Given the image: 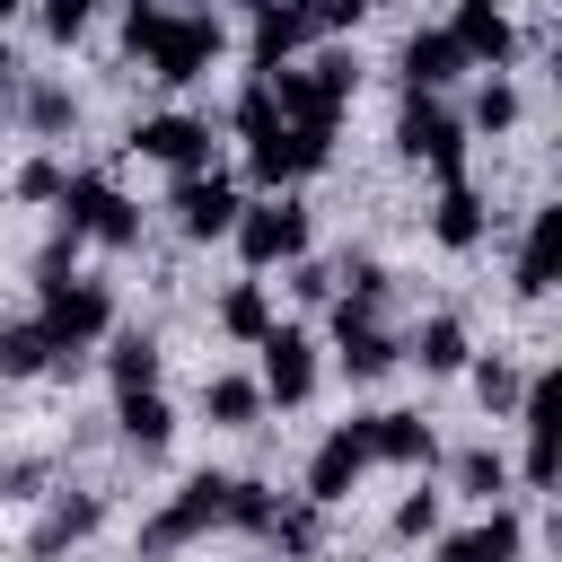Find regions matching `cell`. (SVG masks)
<instances>
[{
  "label": "cell",
  "instance_id": "cell-30",
  "mask_svg": "<svg viewBox=\"0 0 562 562\" xmlns=\"http://www.w3.org/2000/svg\"><path fill=\"white\" fill-rule=\"evenodd\" d=\"M228 123H237V140H246V149H255V140H272V132H281L272 88H263V79H246V97H237V114H228Z\"/></svg>",
  "mask_w": 562,
  "mask_h": 562
},
{
  "label": "cell",
  "instance_id": "cell-19",
  "mask_svg": "<svg viewBox=\"0 0 562 562\" xmlns=\"http://www.w3.org/2000/svg\"><path fill=\"white\" fill-rule=\"evenodd\" d=\"M97 518H105V501H97V492H61V501H53L44 518H35L26 553H35V562H53V553H70L79 536H97Z\"/></svg>",
  "mask_w": 562,
  "mask_h": 562
},
{
  "label": "cell",
  "instance_id": "cell-31",
  "mask_svg": "<svg viewBox=\"0 0 562 562\" xmlns=\"http://www.w3.org/2000/svg\"><path fill=\"white\" fill-rule=\"evenodd\" d=\"M474 395H483V413H518V395H527V378H518L509 360H474Z\"/></svg>",
  "mask_w": 562,
  "mask_h": 562
},
{
  "label": "cell",
  "instance_id": "cell-18",
  "mask_svg": "<svg viewBox=\"0 0 562 562\" xmlns=\"http://www.w3.org/2000/svg\"><path fill=\"white\" fill-rule=\"evenodd\" d=\"M360 439H369V465H378V457H386V465H430V457H439V439H430L422 413H360Z\"/></svg>",
  "mask_w": 562,
  "mask_h": 562
},
{
  "label": "cell",
  "instance_id": "cell-37",
  "mask_svg": "<svg viewBox=\"0 0 562 562\" xmlns=\"http://www.w3.org/2000/svg\"><path fill=\"white\" fill-rule=\"evenodd\" d=\"M439 527V492H404L395 501V536H430Z\"/></svg>",
  "mask_w": 562,
  "mask_h": 562
},
{
  "label": "cell",
  "instance_id": "cell-16",
  "mask_svg": "<svg viewBox=\"0 0 562 562\" xmlns=\"http://www.w3.org/2000/svg\"><path fill=\"white\" fill-rule=\"evenodd\" d=\"M553 272H562V202H544V211L527 220L509 281H518V299H544V290H553Z\"/></svg>",
  "mask_w": 562,
  "mask_h": 562
},
{
  "label": "cell",
  "instance_id": "cell-14",
  "mask_svg": "<svg viewBox=\"0 0 562 562\" xmlns=\"http://www.w3.org/2000/svg\"><path fill=\"white\" fill-rule=\"evenodd\" d=\"M246 44H255V79H263V70H281L299 44H316V9H281V0H263V9L246 18Z\"/></svg>",
  "mask_w": 562,
  "mask_h": 562
},
{
  "label": "cell",
  "instance_id": "cell-10",
  "mask_svg": "<svg viewBox=\"0 0 562 562\" xmlns=\"http://www.w3.org/2000/svg\"><path fill=\"white\" fill-rule=\"evenodd\" d=\"M255 351H263V378H255L263 404H307V395H316V342H307L299 325H272Z\"/></svg>",
  "mask_w": 562,
  "mask_h": 562
},
{
  "label": "cell",
  "instance_id": "cell-34",
  "mask_svg": "<svg viewBox=\"0 0 562 562\" xmlns=\"http://www.w3.org/2000/svg\"><path fill=\"white\" fill-rule=\"evenodd\" d=\"M509 123H518V88L509 79H483L474 88V132H509Z\"/></svg>",
  "mask_w": 562,
  "mask_h": 562
},
{
  "label": "cell",
  "instance_id": "cell-22",
  "mask_svg": "<svg viewBox=\"0 0 562 562\" xmlns=\"http://www.w3.org/2000/svg\"><path fill=\"white\" fill-rule=\"evenodd\" d=\"M430 237H439L448 255L483 246V193H474V184H448V193H439V211H430Z\"/></svg>",
  "mask_w": 562,
  "mask_h": 562
},
{
  "label": "cell",
  "instance_id": "cell-9",
  "mask_svg": "<svg viewBox=\"0 0 562 562\" xmlns=\"http://www.w3.org/2000/svg\"><path fill=\"white\" fill-rule=\"evenodd\" d=\"M167 211H176V228H184V237H228L246 202H237V184H228L220 167H202V176H176Z\"/></svg>",
  "mask_w": 562,
  "mask_h": 562
},
{
  "label": "cell",
  "instance_id": "cell-35",
  "mask_svg": "<svg viewBox=\"0 0 562 562\" xmlns=\"http://www.w3.org/2000/svg\"><path fill=\"white\" fill-rule=\"evenodd\" d=\"M61 184H70V176H61L53 158H26V167H18V202H61Z\"/></svg>",
  "mask_w": 562,
  "mask_h": 562
},
{
  "label": "cell",
  "instance_id": "cell-20",
  "mask_svg": "<svg viewBox=\"0 0 562 562\" xmlns=\"http://www.w3.org/2000/svg\"><path fill=\"white\" fill-rule=\"evenodd\" d=\"M518 544H527V527H518V509H492L483 527H465V536H448V544H439V562H518Z\"/></svg>",
  "mask_w": 562,
  "mask_h": 562
},
{
  "label": "cell",
  "instance_id": "cell-1",
  "mask_svg": "<svg viewBox=\"0 0 562 562\" xmlns=\"http://www.w3.org/2000/svg\"><path fill=\"white\" fill-rule=\"evenodd\" d=\"M263 88H272V114H281L290 132H316V140H334V123H342V97L360 88V61H351V53L281 61V70H263Z\"/></svg>",
  "mask_w": 562,
  "mask_h": 562
},
{
  "label": "cell",
  "instance_id": "cell-26",
  "mask_svg": "<svg viewBox=\"0 0 562 562\" xmlns=\"http://www.w3.org/2000/svg\"><path fill=\"white\" fill-rule=\"evenodd\" d=\"M220 325H228L237 342H263V334H272V299H263V281H237V290L220 299Z\"/></svg>",
  "mask_w": 562,
  "mask_h": 562
},
{
  "label": "cell",
  "instance_id": "cell-12",
  "mask_svg": "<svg viewBox=\"0 0 562 562\" xmlns=\"http://www.w3.org/2000/svg\"><path fill=\"white\" fill-rule=\"evenodd\" d=\"M360 474H369V439H360V422L325 430V439H316V457H307V509L351 501V483H360Z\"/></svg>",
  "mask_w": 562,
  "mask_h": 562
},
{
  "label": "cell",
  "instance_id": "cell-36",
  "mask_svg": "<svg viewBox=\"0 0 562 562\" xmlns=\"http://www.w3.org/2000/svg\"><path fill=\"white\" fill-rule=\"evenodd\" d=\"M158 26H167V9H158V0H140V9H123V44H132L140 61H149V44H158Z\"/></svg>",
  "mask_w": 562,
  "mask_h": 562
},
{
  "label": "cell",
  "instance_id": "cell-8",
  "mask_svg": "<svg viewBox=\"0 0 562 562\" xmlns=\"http://www.w3.org/2000/svg\"><path fill=\"white\" fill-rule=\"evenodd\" d=\"M132 149L158 158V167H176V176H202L211 167V123L202 114H140L132 123Z\"/></svg>",
  "mask_w": 562,
  "mask_h": 562
},
{
  "label": "cell",
  "instance_id": "cell-2",
  "mask_svg": "<svg viewBox=\"0 0 562 562\" xmlns=\"http://www.w3.org/2000/svg\"><path fill=\"white\" fill-rule=\"evenodd\" d=\"M35 325H44V342H53V369H70L105 325H114V299H105V281H44V307H35Z\"/></svg>",
  "mask_w": 562,
  "mask_h": 562
},
{
  "label": "cell",
  "instance_id": "cell-15",
  "mask_svg": "<svg viewBox=\"0 0 562 562\" xmlns=\"http://www.w3.org/2000/svg\"><path fill=\"white\" fill-rule=\"evenodd\" d=\"M395 70H404V97H439V88L465 70V53L448 44V26H413L404 53H395Z\"/></svg>",
  "mask_w": 562,
  "mask_h": 562
},
{
  "label": "cell",
  "instance_id": "cell-11",
  "mask_svg": "<svg viewBox=\"0 0 562 562\" xmlns=\"http://www.w3.org/2000/svg\"><path fill=\"white\" fill-rule=\"evenodd\" d=\"M518 422H527V457H518V474H527V492H544V483H553V448H562V378H527Z\"/></svg>",
  "mask_w": 562,
  "mask_h": 562
},
{
  "label": "cell",
  "instance_id": "cell-33",
  "mask_svg": "<svg viewBox=\"0 0 562 562\" xmlns=\"http://www.w3.org/2000/svg\"><path fill=\"white\" fill-rule=\"evenodd\" d=\"M457 483H465L474 501H492V492L509 483V457H501V448H465V457H457Z\"/></svg>",
  "mask_w": 562,
  "mask_h": 562
},
{
  "label": "cell",
  "instance_id": "cell-27",
  "mask_svg": "<svg viewBox=\"0 0 562 562\" xmlns=\"http://www.w3.org/2000/svg\"><path fill=\"white\" fill-rule=\"evenodd\" d=\"M413 360H422L430 378H448V369H465V325H457V316H430V325L413 334Z\"/></svg>",
  "mask_w": 562,
  "mask_h": 562
},
{
  "label": "cell",
  "instance_id": "cell-32",
  "mask_svg": "<svg viewBox=\"0 0 562 562\" xmlns=\"http://www.w3.org/2000/svg\"><path fill=\"white\" fill-rule=\"evenodd\" d=\"M263 544H281L290 562H307L316 553V509L299 501V509H272V527H263Z\"/></svg>",
  "mask_w": 562,
  "mask_h": 562
},
{
  "label": "cell",
  "instance_id": "cell-17",
  "mask_svg": "<svg viewBox=\"0 0 562 562\" xmlns=\"http://www.w3.org/2000/svg\"><path fill=\"white\" fill-rule=\"evenodd\" d=\"M334 351H342V378H386L404 360V342L378 316H351V307H334Z\"/></svg>",
  "mask_w": 562,
  "mask_h": 562
},
{
  "label": "cell",
  "instance_id": "cell-25",
  "mask_svg": "<svg viewBox=\"0 0 562 562\" xmlns=\"http://www.w3.org/2000/svg\"><path fill=\"white\" fill-rule=\"evenodd\" d=\"M272 509H281V492H263L255 474H228V501H220V527H246V536H263V527H272Z\"/></svg>",
  "mask_w": 562,
  "mask_h": 562
},
{
  "label": "cell",
  "instance_id": "cell-23",
  "mask_svg": "<svg viewBox=\"0 0 562 562\" xmlns=\"http://www.w3.org/2000/svg\"><path fill=\"white\" fill-rule=\"evenodd\" d=\"M105 378H114V395H158V342L149 334H114L105 342Z\"/></svg>",
  "mask_w": 562,
  "mask_h": 562
},
{
  "label": "cell",
  "instance_id": "cell-6",
  "mask_svg": "<svg viewBox=\"0 0 562 562\" xmlns=\"http://www.w3.org/2000/svg\"><path fill=\"white\" fill-rule=\"evenodd\" d=\"M61 237H97V246H140V211L105 184V176H70L61 184Z\"/></svg>",
  "mask_w": 562,
  "mask_h": 562
},
{
  "label": "cell",
  "instance_id": "cell-4",
  "mask_svg": "<svg viewBox=\"0 0 562 562\" xmlns=\"http://www.w3.org/2000/svg\"><path fill=\"white\" fill-rule=\"evenodd\" d=\"M228 237H237V255H246L255 272H272V263H307V202H290V193L246 202Z\"/></svg>",
  "mask_w": 562,
  "mask_h": 562
},
{
  "label": "cell",
  "instance_id": "cell-28",
  "mask_svg": "<svg viewBox=\"0 0 562 562\" xmlns=\"http://www.w3.org/2000/svg\"><path fill=\"white\" fill-rule=\"evenodd\" d=\"M114 422H123V439H132V448H167V439H176L167 395H123V413H114Z\"/></svg>",
  "mask_w": 562,
  "mask_h": 562
},
{
  "label": "cell",
  "instance_id": "cell-5",
  "mask_svg": "<svg viewBox=\"0 0 562 562\" xmlns=\"http://www.w3.org/2000/svg\"><path fill=\"white\" fill-rule=\"evenodd\" d=\"M220 44H228V26H220L211 9H167L158 44H149V70H158L167 88H184V79H202V70L220 61Z\"/></svg>",
  "mask_w": 562,
  "mask_h": 562
},
{
  "label": "cell",
  "instance_id": "cell-7",
  "mask_svg": "<svg viewBox=\"0 0 562 562\" xmlns=\"http://www.w3.org/2000/svg\"><path fill=\"white\" fill-rule=\"evenodd\" d=\"M220 501H228V474H193V483H176V501L140 527V553H176V544L211 536V527H220Z\"/></svg>",
  "mask_w": 562,
  "mask_h": 562
},
{
  "label": "cell",
  "instance_id": "cell-39",
  "mask_svg": "<svg viewBox=\"0 0 562 562\" xmlns=\"http://www.w3.org/2000/svg\"><path fill=\"white\" fill-rule=\"evenodd\" d=\"M290 290H299V299H334V272H325V263H299V281H290Z\"/></svg>",
  "mask_w": 562,
  "mask_h": 562
},
{
  "label": "cell",
  "instance_id": "cell-21",
  "mask_svg": "<svg viewBox=\"0 0 562 562\" xmlns=\"http://www.w3.org/2000/svg\"><path fill=\"white\" fill-rule=\"evenodd\" d=\"M202 413H211L220 430H255V422H263V386L237 378V369H220V378H202Z\"/></svg>",
  "mask_w": 562,
  "mask_h": 562
},
{
  "label": "cell",
  "instance_id": "cell-29",
  "mask_svg": "<svg viewBox=\"0 0 562 562\" xmlns=\"http://www.w3.org/2000/svg\"><path fill=\"white\" fill-rule=\"evenodd\" d=\"M70 123H79V97L61 79H35L26 88V132H70Z\"/></svg>",
  "mask_w": 562,
  "mask_h": 562
},
{
  "label": "cell",
  "instance_id": "cell-3",
  "mask_svg": "<svg viewBox=\"0 0 562 562\" xmlns=\"http://www.w3.org/2000/svg\"><path fill=\"white\" fill-rule=\"evenodd\" d=\"M395 149L422 158V167H439V184H465V123L448 114V97H404Z\"/></svg>",
  "mask_w": 562,
  "mask_h": 562
},
{
  "label": "cell",
  "instance_id": "cell-13",
  "mask_svg": "<svg viewBox=\"0 0 562 562\" xmlns=\"http://www.w3.org/2000/svg\"><path fill=\"white\" fill-rule=\"evenodd\" d=\"M448 44H457L465 61H483V70H501V61L518 53V26H509V9H492V0H457Z\"/></svg>",
  "mask_w": 562,
  "mask_h": 562
},
{
  "label": "cell",
  "instance_id": "cell-24",
  "mask_svg": "<svg viewBox=\"0 0 562 562\" xmlns=\"http://www.w3.org/2000/svg\"><path fill=\"white\" fill-rule=\"evenodd\" d=\"M35 369H53V342L35 316H9L0 325V378H35Z\"/></svg>",
  "mask_w": 562,
  "mask_h": 562
},
{
  "label": "cell",
  "instance_id": "cell-38",
  "mask_svg": "<svg viewBox=\"0 0 562 562\" xmlns=\"http://www.w3.org/2000/svg\"><path fill=\"white\" fill-rule=\"evenodd\" d=\"M44 35H61V44L88 35V0H53V9H44Z\"/></svg>",
  "mask_w": 562,
  "mask_h": 562
}]
</instances>
